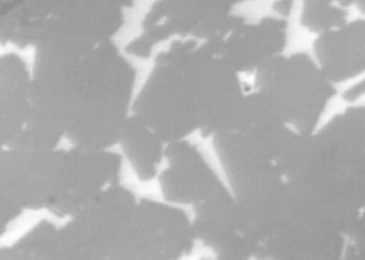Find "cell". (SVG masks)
Returning <instances> with one entry per match:
<instances>
[{
    "instance_id": "2",
    "label": "cell",
    "mask_w": 365,
    "mask_h": 260,
    "mask_svg": "<svg viewBox=\"0 0 365 260\" xmlns=\"http://www.w3.org/2000/svg\"><path fill=\"white\" fill-rule=\"evenodd\" d=\"M237 71L192 41H174L156 57L133 114L166 143L195 130L216 134L242 101Z\"/></svg>"
},
{
    "instance_id": "5",
    "label": "cell",
    "mask_w": 365,
    "mask_h": 260,
    "mask_svg": "<svg viewBox=\"0 0 365 260\" xmlns=\"http://www.w3.org/2000/svg\"><path fill=\"white\" fill-rule=\"evenodd\" d=\"M227 5L197 4L181 1H160L151 7L143 22V32L127 46L126 51L148 58L160 43L175 36L193 35L210 38L224 36L240 19L228 15Z\"/></svg>"
},
{
    "instance_id": "7",
    "label": "cell",
    "mask_w": 365,
    "mask_h": 260,
    "mask_svg": "<svg viewBox=\"0 0 365 260\" xmlns=\"http://www.w3.org/2000/svg\"><path fill=\"white\" fill-rule=\"evenodd\" d=\"M121 164L120 156L109 150H66L63 184L48 210L72 217L104 190L119 184Z\"/></svg>"
},
{
    "instance_id": "8",
    "label": "cell",
    "mask_w": 365,
    "mask_h": 260,
    "mask_svg": "<svg viewBox=\"0 0 365 260\" xmlns=\"http://www.w3.org/2000/svg\"><path fill=\"white\" fill-rule=\"evenodd\" d=\"M192 226L181 209L141 199L126 259H173L184 256L193 246L190 234Z\"/></svg>"
},
{
    "instance_id": "4",
    "label": "cell",
    "mask_w": 365,
    "mask_h": 260,
    "mask_svg": "<svg viewBox=\"0 0 365 260\" xmlns=\"http://www.w3.org/2000/svg\"><path fill=\"white\" fill-rule=\"evenodd\" d=\"M138 207L130 190L106 189L56 229L43 259H125Z\"/></svg>"
},
{
    "instance_id": "9",
    "label": "cell",
    "mask_w": 365,
    "mask_h": 260,
    "mask_svg": "<svg viewBox=\"0 0 365 260\" xmlns=\"http://www.w3.org/2000/svg\"><path fill=\"white\" fill-rule=\"evenodd\" d=\"M165 156L169 165L160 175L159 183L167 201L192 204L201 194L225 187L200 152L187 142L168 143Z\"/></svg>"
},
{
    "instance_id": "6",
    "label": "cell",
    "mask_w": 365,
    "mask_h": 260,
    "mask_svg": "<svg viewBox=\"0 0 365 260\" xmlns=\"http://www.w3.org/2000/svg\"><path fill=\"white\" fill-rule=\"evenodd\" d=\"M61 150L6 148L0 159V197L22 209H48L56 187Z\"/></svg>"
},
{
    "instance_id": "11",
    "label": "cell",
    "mask_w": 365,
    "mask_h": 260,
    "mask_svg": "<svg viewBox=\"0 0 365 260\" xmlns=\"http://www.w3.org/2000/svg\"><path fill=\"white\" fill-rule=\"evenodd\" d=\"M118 142L140 180L148 181L156 177L165 155V142L145 122L134 114L129 116Z\"/></svg>"
},
{
    "instance_id": "10",
    "label": "cell",
    "mask_w": 365,
    "mask_h": 260,
    "mask_svg": "<svg viewBox=\"0 0 365 260\" xmlns=\"http://www.w3.org/2000/svg\"><path fill=\"white\" fill-rule=\"evenodd\" d=\"M32 76L19 56L6 53L0 61V136L6 148L18 144L32 109Z\"/></svg>"
},
{
    "instance_id": "3",
    "label": "cell",
    "mask_w": 365,
    "mask_h": 260,
    "mask_svg": "<svg viewBox=\"0 0 365 260\" xmlns=\"http://www.w3.org/2000/svg\"><path fill=\"white\" fill-rule=\"evenodd\" d=\"M128 1H4L0 6L3 44L32 45L36 57L66 60L87 55L112 41L125 22Z\"/></svg>"
},
{
    "instance_id": "1",
    "label": "cell",
    "mask_w": 365,
    "mask_h": 260,
    "mask_svg": "<svg viewBox=\"0 0 365 260\" xmlns=\"http://www.w3.org/2000/svg\"><path fill=\"white\" fill-rule=\"evenodd\" d=\"M135 76L113 40L79 58H36L27 125L76 147L108 150L129 118Z\"/></svg>"
},
{
    "instance_id": "12",
    "label": "cell",
    "mask_w": 365,
    "mask_h": 260,
    "mask_svg": "<svg viewBox=\"0 0 365 260\" xmlns=\"http://www.w3.org/2000/svg\"><path fill=\"white\" fill-rule=\"evenodd\" d=\"M56 229L50 222L42 221L13 246L2 249L0 259H40L46 244Z\"/></svg>"
}]
</instances>
